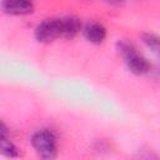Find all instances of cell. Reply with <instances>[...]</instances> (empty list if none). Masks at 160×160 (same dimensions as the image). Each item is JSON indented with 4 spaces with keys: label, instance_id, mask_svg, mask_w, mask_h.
Returning a JSON list of instances; mask_svg holds the SVG:
<instances>
[{
    "label": "cell",
    "instance_id": "obj_1",
    "mask_svg": "<svg viewBox=\"0 0 160 160\" xmlns=\"http://www.w3.org/2000/svg\"><path fill=\"white\" fill-rule=\"evenodd\" d=\"M31 145L40 160H55L58 156V138L50 129L36 130L31 136Z\"/></svg>",
    "mask_w": 160,
    "mask_h": 160
},
{
    "label": "cell",
    "instance_id": "obj_2",
    "mask_svg": "<svg viewBox=\"0 0 160 160\" xmlns=\"http://www.w3.org/2000/svg\"><path fill=\"white\" fill-rule=\"evenodd\" d=\"M116 48L119 54L122 56L128 69L132 74L142 75L150 70V62L148 61V59L142 56L131 42L126 40H120L116 44Z\"/></svg>",
    "mask_w": 160,
    "mask_h": 160
},
{
    "label": "cell",
    "instance_id": "obj_3",
    "mask_svg": "<svg viewBox=\"0 0 160 160\" xmlns=\"http://www.w3.org/2000/svg\"><path fill=\"white\" fill-rule=\"evenodd\" d=\"M64 36L62 16L42 20L35 28V38L40 42H51Z\"/></svg>",
    "mask_w": 160,
    "mask_h": 160
},
{
    "label": "cell",
    "instance_id": "obj_4",
    "mask_svg": "<svg viewBox=\"0 0 160 160\" xmlns=\"http://www.w3.org/2000/svg\"><path fill=\"white\" fill-rule=\"evenodd\" d=\"M1 9L10 15H28L34 11V4L28 0H6L1 2Z\"/></svg>",
    "mask_w": 160,
    "mask_h": 160
},
{
    "label": "cell",
    "instance_id": "obj_5",
    "mask_svg": "<svg viewBox=\"0 0 160 160\" xmlns=\"http://www.w3.org/2000/svg\"><path fill=\"white\" fill-rule=\"evenodd\" d=\"M82 34L88 41L92 44H100L106 38V29L99 21H89L84 26Z\"/></svg>",
    "mask_w": 160,
    "mask_h": 160
},
{
    "label": "cell",
    "instance_id": "obj_6",
    "mask_svg": "<svg viewBox=\"0 0 160 160\" xmlns=\"http://www.w3.org/2000/svg\"><path fill=\"white\" fill-rule=\"evenodd\" d=\"M0 149L1 154L9 159H15L20 156V149L10 140L8 136V129L4 122H1V130H0Z\"/></svg>",
    "mask_w": 160,
    "mask_h": 160
},
{
    "label": "cell",
    "instance_id": "obj_7",
    "mask_svg": "<svg viewBox=\"0 0 160 160\" xmlns=\"http://www.w3.org/2000/svg\"><path fill=\"white\" fill-rule=\"evenodd\" d=\"M62 26H64V36L62 38L71 39L80 32L81 21L78 16H74V15L62 16Z\"/></svg>",
    "mask_w": 160,
    "mask_h": 160
},
{
    "label": "cell",
    "instance_id": "obj_8",
    "mask_svg": "<svg viewBox=\"0 0 160 160\" xmlns=\"http://www.w3.org/2000/svg\"><path fill=\"white\" fill-rule=\"evenodd\" d=\"M142 42L158 56H160V36L154 32H144L141 35Z\"/></svg>",
    "mask_w": 160,
    "mask_h": 160
}]
</instances>
